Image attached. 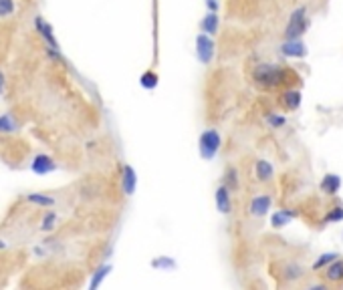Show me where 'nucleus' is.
Segmentation results:
<instances>
[{"instance_id": "obj_1", "label": "nucleus", "mask_w": 343, "mask_h": 290, "mask_svg": "<svg viewBox=\"0 0 343 290\" xmlns=\"http://www.w3.org/2000/svg\"><path fill=\"white\" fill-rule=\"evenodd\" d=\"M287 79V71L274 65H258L254 69V81L263 87H276Z\"/></svg>"}, {"instance_id": "obj_2", "label": "nucleus", "mask_w": 343, "mask_h": 290, "mask_svg": "<svg viewBox=\"0 0 343 290\" xmlns=\"http://www.w3.org/2000/svg\"><path fill=\"white\" fill-rule=\"evenodd\" d=\"M222 145V139H220V133L216 129H206L202 135H200V139H198V149H200V156L202 159L210 161V159H214L216 157V153Z\"/></svg>"}, {"instance_id": "obj_3", "label": "nucleus", "mask_w": 343, "mask_h": 290, "mask_svg": "<svg viewBox=\"0 0 343 290\" xmlns=\"http://www.w3.org/2000/svg\"><path fill=\"white\" fill-rule=\"evenodd\" d=\"M35 26H37V32L45 39V43H46V50H48V55L51 57H55V59H59V43H57V39H55V35H53V28H51V24H46L41 16H37L35 19Z\"/></svg>"}, {"instance_id": "obj_4", "label": "nucleus", "mask_w": 343, "mask_h": 290, "mask_svg": "<svg viewBox=\"0 0 343 290\" xmlns=\"http://www.w3.org/2000/svg\"><path fill=\"white\" fill-rule=\"evenodd\" d=\"M196 57H198V61L204 65H208L212 61V57H214V41H212L210 35H206V32H202V35H198V39H196Z\"/></svg>"}, {"instance_id": "obj_5", "label": "nucleus", "mask_w": 343, "mask_h": 290, "mask_svg": "<svg viewBox=\"0 0 343 290\" xmlns=\"http://www.w3.org/2000/svg\"><path fill=\"white\" fill-rule=\"evenodd\" d=\"M303 28H305V8H297L295 12H293L289 24H287L285 35L289 37V41H293V39H297L301 35Z\"/></svg>"}, {"instance_id": "obj_6", "label": "nucleus", "mask_w": 343, "mask_h": 290, "mask_svg": "<svg viewBox=\"0 0 343 290\" xmlns=\"http://www.w3.org/2000/svg\"><path fill=\"white\" fill-rule=\"evenodd\" d=\"M55 161H53V157H48V156H45V153H39V156H35V159H32V163H30V169L35 174H39V176H45V174H51V172H55Z\"/></svg>"}, {"instance_id": "obj_7", "label": "nucleus", "mask_w": 343, "mask_h": 290, "mask_svg": "<svg viewBox=\"0 0 343 290\" xmlns=\"http://www.w3.org/2000/svg\"><path fill=\"white\" fill-rule=\"evenodd\" d=\"M271 196H256V198H252L251 200V206H249V212L252 214V216H256V218H260V216H265L267 212H269V208H271Z\"/></svg>"}, {"instance_id": "obj_8", "label": "nucleus", "mask_w": 343, "mask_h": 290, "mask_svg": "<svg viewBox=\"0 0 343 290\" xmlns=\"http://www.w3.org/2000/svg\"><path fill=\"white\" fill-rule=\"evenodd\" d=\"M121 185H123V194L125 196H134L137 178H136V169L132 165H123V176H121Z\"/></svg>"}, {"instance_id": "obj_9", "label": "nucleus", "mask_w": 343, "mask_h": 290, "mask_svg": "<svg viewBox=\"0 0 343 290\" xmlns=\"http://www.w3.org/2000/svg\"><path fill=\"white\" fill-rule=\"evenodd\" d=\"M216 208L220 214H230L232 203H230V190L226 185H220L216 190Z\"/></svg>"}, {"instance_id": "obj_10", "label": "nucleus", "mask_w": 343, "mask_h": 290, "mask_svg": "<svg viewBox=\"0 0 343 290\" xmlns=\"http://www.w3.org/2000/svg\"><path fill=\"white\" fill-rule=\"evenodd\" d=\"M281 50H283V55H287V57H305V45L301 43V41H287L283 46H281Z\"/></svg>"}, {"instance_id": "obj_11", "label": "nucleus", "mask_w": 343, "mask_h": 290, "mask_svg": "<svg viewBox=\"0 0 343 290\" xmlns=\"http://www.w3.org/2000/svg\"><path fill=\"white\" fill-rule=\"evenodd\" d=\"M254 172H256L258 181H269L273 178V165L267 159H258L256 165H254Z\"/></svg>"}, {"instance_id": "obj_12", "label": "nucleus", "mask_w": 343, "mask_h": 290, "mask_svg": "<svg viewBox=\"0 0 343 290\" xmlns=\"http://www.w3.org/2000/svg\"><path fill=\"white\" fill-rule=\"evenodd\" d=\"M339 185H341V179H339V176H335V174H327L323 178V181H321V190L325 192V194H335L337 190H339Z\"/></svg>"}, {"instance_id": "obj_13", "label": "nucleus", "mask_w": 343, "mask_h": 290, "mask_svg": "<svg viewBox=\"0 0 343 290\" xmlns=\"http://www.w3.org/2000/svg\"><path fill=\"white\" fill-rule=\"evenodd\" d=\"M16 129H19V125H16V119L10 113H2V115H0V133L8 135V133H14Z\"/></svg>"}, {"instance_id": "obj_14", "label": "nucleus", "mask_w": 343, "mask_h": 290, "mask_svg": "<svg viewBox=\"0 0 343 290\" xmlns=\"http://www.w3.org/2000/svg\"><path fill=\"white\" fill-rule=\"evenodd\" d=\"M293 212H289V210H279V212H274L273 214V218H271V224H273V228H283V226H287L289 222L293 220Z\"/></svg>"}, {"instance_id": "obj_15", "label": "nucleus", "mask_w": 343, "mask_h": 290, "mask_svg": "<svg viewBox=\"0 0 343 290\" xmlns=\"http://www.w3.org/2000/svg\"><path fill=\"white\" fill-rule=\"evenodd\" d=\"M281 103H283L287 109H297V107L301 105V93H299V91H287V93H283Z\"/></svg>"}, {"instance_id": "obj_16", "label": "nucleus", "mask_w": 343, "mask_h": 290, "mask_svg": "<svg viewBox=\"0 0 343 290\" xmlns=\"http://www.w3.org/2000/svg\"><path fill=\"white\" fill-rule=\"evenodd\" d=\"M26 200H28L30 203H35V206H41V208H51V206H55V198L45 196V194H28Z\"/></svg>"}, {"instance_id": "obj_17", "label": "nucleus", "mask_w": 343, "mask_h": 290, "mask_svg": "<svg viewBox=\"0 0 343 290\" xmlns=\"http://www.w3.org/2000/svg\"><path fill=\"white\" fill-rule=\"evenodd\" d=\"M202 30L206 32V35H214V32L218 30V16H216V12H210V14L204 16Z\"/></svg>"}, {"instance_id": "obj_18", "label": "nucleus", "mask_w": 343, "mask_h": 290, "mask_svg": "<svg viewBox=\"0 0 343 290\" xmlns=\"http://www.w3.org/2000/svg\"><path fill=\"white\" fill-rule=\"evenodd\" d=\"M327 278H329L331 282H337V280L343 278V262H339V260H333V262H331V266H329V270H327Z\"/></svg>"}, {"instance_id": "obj_19", "label": "nucleus", "mask_w": 343, "mask_h": 290, "mask_svg": "<svg viewBox=\"0 0 343 290\" xmlns=\"http://www.w3.org/2000/svg\"><path fill=\"white\" fill-rule=\"evenodd\" d=\"M158 75L154 73V71H148V73H143L141 75V87L143 89H154V87H158Z\"/></svg>"}, {"instance_id": "obj_20", "label": "nucleus", "mask_w": 343, "mask_h": 290, "mask_svg": "<svg viewBox=\"0 0 343 290\" xmlns=\"http://www.w3.org/2000/svg\"><path fill=\"white\" fill-rule=\"evenodd\" d=\"M228 190H236V185H238V178H236V169L234 167H228V172H226V183H224Z\"/></svg>"}, {"instance_id": "obj_21", "label": "nucleus", "mask_w": 343, "mask_h": 290, "mask_svg": "<svg viewBox=\"0 0 343 290\" xmlns=\"http://www.w3.org/2000/svg\"><path fill=\"white\" fill-rule=\"evenodd\" d=\"M14 12V0H0V19L10 16Z\"/></svg>"}, {"instance_id": "obj_22", "label": "nucleus", "mask_w": 343, "mask_h": 290, "mask_svg": "<svg viewBox=\"0 0 343 290\" xmlns=\"http://www.w3.org/2000/svg\"><path fill=\"white\" fill-rule=\"evenodd\" d=\"M335 258H337V254H331V252H329V254H323L321 258H319V260L313 264V268H315V270H319V268H323L325 264H331Z\"/></svg>"}, {"instance_id": "obj_23", "label": "nucleus", "mask_w": 343, "mask_h": 290, "mask_svg": "<svg viewBox=\"0 0 343 290\" xmlns=\"http://www.w3.org/2000/svg\"><path fill=\"white\" fill-rule=\"evenodd\" d=\"M55 222H57V214H53V212H48L46 216H45V220H43V230L45 232H48V230H53L55 228Z\"/></svg>"}, {"instance_id": "obj_24", "label": "nucleus", "mask_w": 343, "mask_h": 290, "mask_svg": "<svg viewBox=\"0 0 343 290\" xmlns=\"http://www.w3.org/2000/svg\"><path fill=\"white\" fill-rule=\"evenodd\" d=\"M109 270H111V266H103V268H99V270H97V272H95V276H93V282H91V288H95L97 284H99V282L103 280V276L107 274Z\"/></svg>"}, {"instance_id": "obj_25", "label": "nucleus", "mask_w": 343, "mask_h": 290, "mask_svg": "<svg viewBox=\"0 0 343 290\" xmlns=\"http://www.w3.org/2000/svg\"><path fill=\"white\" fill-rule=\"evenodd\" d=\"M267 121H269L273 127H281V125H285V123H287V119H285V117H281V115H269V117H267Z\"/></svg>"}, {"instance_id": "obj_26", "label": "nucleus", "mask_w": 343, "mask_h": 290, "mask_svg": "<svg viewBox=\"0 0 343 290\" xmlns=\"http://www.w3.org/2000/svg\"><path fill=\"white\" fill-rule=\"evenodd\" d=\"M327 220H329V222H339V220H343V208H335L333 212H329Z\"/></svg>"}, {"instance_id": "obj_27", "label": "nucleus", "mask_w": 343, "mask_h": 290, "mask_svg": "<svg viewBox=\"0 0 343 290\" xmlns=\"http://www.w3.org/2000/svg\"><path fill=\"white\" fill-rule=\"evenodd\" d=\"M154 266H156V268H174L176 264H174V260L164 258V260H156V262H154Z\"/></svg>"}, {"instance_id": "obj_28", "label": "nucleus", "mask_w": 343, "mask_h": 290, "mask_svg": "<svg viewBox=\"0 0 343 290\" xmlns=\"http://www.w3.org/2000/svg\"><path fill=\"white\" fill-rule=\"evenodd\" d=\"M206 4H208V8H210L212 12H214V10L218 8V4H216V0H206Z\"/></svg>"}, {"instance_id": "obj_29", "label": "nucleus", "mask_w": 343, "mask_h": 290, "mask_svg": "<svg viewBox=\"0 0 343 290\" xmlns=\"http://www.w3.org/2000/svg\"><path fill=\"white\" fill-rule=\"evenodd\" d=\"M2 91H4V75L0 71V95H2Z\"/></svg>"}]
</instances>
